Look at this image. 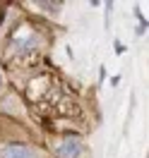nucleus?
<instances>
[{
  "label": "nucleus",
  "mask_w": 149,
  "mask_h": 158,
  "mask_svg": "<svg viewBox=\"0 0 149 158\" xmlns=\"http://www.w3.org/2000/svg\"><path fill=\"white\" fill-rule=\"evenodd\" d=\"M0 158H36V153L29 146H20V144H7L0 148Z\"/></svg>",
  "instance_id": "f257e3e1"
},
{
  "label": "nucleus",
  "mask_w": 149,
  "mask_h": 158,
  "mask_svg": "<svg viewBox=\"0 0 149 158\" xmlns=\"http://www.w3.org/2000/svg\"><path fill=\"white\" fill-rule=\"evenodd\" d=\"M82 153V146L77 139H65L63 144L58 146V156L60 158H80Z\"/></svg>",
  "instance_id": "f03ea898"
},
{
  "label": "nucleus",
  "mask_w": 149,
  "mask_h": 158,
  "mask_svg": "<svg viewBox=\"0 0 149 158\" xmlns=\"http://www.w3.org/2000/svg\"><path fill=\"white\" fill-rule=\"evenodd\" d=\"M0 84H2V69H0Z\"/></svg>",
  "instance_id": "7ed1b4c3"
}]
</instances>
